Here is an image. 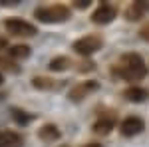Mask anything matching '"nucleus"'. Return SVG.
I'll list each match as a JSON object with an SVG mask.
<instances>
[{"instance_id":"obj_1","label":"nucleus","mask_w":149,"mask_h":147,"mask_svg":"<svg viewBox=\"0 0 149 147\" xmlns=\"http://www.w3.org/2000/svg\"><path fill=\"white\" fill-rule=\"evenodd\" d=\"M117 76H121L127 82H139L147 76V66L139 54H125L119 60Z\"/></svg>"},{"instance_id":"obj_2","label":"nucleus","mask_w":149,"mask_h":147,"mask_svg":"<svg viewBox=\"0 0 149 147\" xmlns=\"http://www.w3.org/2000/svg\"><path fill=\"white\" fill-rule=\"evenodd\" d=\"M34 16L40 22L46 24H56V22H64L70 18V8L64 4H52V6H42V8H36Z\"/></svg>"},{"instance_id":"obj_3","label":"nucleus","mask_w":149,"mask_h":147,"mask_svg":"<svg viewBox=\"0 0 149 147\" xmlns=\"http://www.w3.org/2000/svg\"><path fill=\"white\" fill-rule=\"evenodd\" d=\"M102 46H103L102 36L88 34V36H84V38H80V40H76L74 46H72V50H74V52H78L80 56H92L93 52H97Z\"/></svg>"},{"instance_id":"obj_4","label":"nucleus","mask_w":149,"mask_h":147,"mask_svg":"<svg viewBox=\"0 0 149 147\" xmlns=\"http://www.w3.org/2000/svg\"><path fill=\"white\" fill-rule=\"evenodd\" d=\"M4 28L12 36H34L36 34V26L22 20V18H8L4 22Z\"/></svg>"},{"instance_id":"obj_5","label":"nucleus","mask_w":149,"mask_h":147,"mask_svg":"<svg viewBox=\"0 0 149 147\" xmlns=\"http://www.w3.org/2000/svg\"><path fill=\"white\" fill-rule=\"evenodd\" d=\"M100 90V84L95 82V79H88V82H81L78 86H74L72 90H70L68 98L72 102H81L84 98H88V95H92L93 91Z\"/></svg>"},{"instance_id":"obj_6","label":"nucleus","mask_w":149,"mask_h":147,"mask_svg":"<svg viewBox=\"0 0 149 147\" xmlns=\"http://www.w3.org/2000/svg\"><path fill=\"white\" fill-rule=\"evenodd\" d=\"M143 129H145L143 119H141V117H135V115H129V117H125V119L119 123V131H121V135H125V137L139 135Z\"/></svg>"},{"instance_id":"obj_7","label":"nucleus","mask_w":149,"mask_h":147,"mask_svg":"<svg viewBox=\"0 0 149 147\" xmlns=\"http://www.w3.org/2000/svg\"><path fill=\"white\" fill-rule=\"evenodd\" d=\"M115 16H117V10H115L111 4H102L92 14V22L93 24H109Z\"/></svg>"},{"instance_id":"obj_8","label":"nucleus","mask_w":149,"mask_h":147,"mask_svg":"<svg viewBox=\"0 0 149 147\" xmlns=\"http://www.w3.org/2000/svg\"><path fill=\"white\" fill-rule=\"evenodd\" d=\"M145 12H149V4L147 2H143V0H137V2H133V4H129L125 10V18L127 20H139V18H143L145 16Z\"/></svg>"},{"instance_id":"obj_9","label":"nucleus","mask_w":149,"mask_h":147,"mask_svg":"<svg viewBox=\"0 0 149 147\" xmlns=\"http://www.w3.org/2000/svg\"><path fill=\"white\" fill-rule=\"evenodd\" d=\"M123 98L127 102H133V103H139L143 100L149 98V91L145 88H139V86H129L127 90H123Z\"/></svg>"},{"instance_id":"obj_10","label":"nucleus","mask_w":149,"mask_h":147,"mask_svg":"<svg viewBox=\"0 0 149 147\" xmlns=\"http://www.w3.org/2000/svg\"><path fill=\"white\" fill-rule=\"evenodd\" d=\"M22 137L14 131H0V147H20Z\"/></svg>"},{"instance_id":"obj_11","label":"nucleus","mask_w":149,"mask_h":147,"mask_svg":"<svg viewBox=\"0 0 149 147\" xmlns=\"http://www.w3.org/2000/svg\"><path fill=\"white\" fill-rule=\"evenodd\" d=\"M115 121L111 117H102V119H97L95 123H93V131L97 133V135H107L111 129H113Z\"/></svg>"},{"instance_id":"obj_12","label":"nucleus","mask_w":149,"mask_h":147,"mask_svg":"<svg viewBox=\"0 0 149 147\" xmlns=\"http://www.w3.org/2000/svg\"><path fill=\"white\" fill-rule=\"evenodd\" d=\"M40 137L44 139V141H56V139H60V131H58L56 125H44L42 129H40Z\"/></svg>"},{"instance_id":"obj_13","label":"nucleus","mask_w":149,"mask_h":147,"mask_svg":"<svg viewBox=\"0 0 149 147\" xmlns=\"http://www.w3.org/2000/svg\"><path fill=\"white\" fill-rule=\"evenodd\" d=\"M70 66H72L70 58H66V56H58V58H54V60L50 62V66H48V68L52 70V72H64V70H68Z\"/></svg>"},{"instance_id":"obj_14","label":"nucleus","mask_w":149,"mask_h":147,"mask_svg":"<svg viewBox=\"0 0 149 147\" xmlns=\"http://www.w3.org/2000/svg\"><path fill=\"white\" fill-rule=\"evenodd\" d=\"M8 54H10L12 58H16V60L28 58V56H30V46H26V44H16V46H12L10 50H8Z\"/></svg>"},{"instance_id":"obj_15","label":"nucleus","mask_w":149,"mask_h":147,"mask_svg":"<svg viewBox=\"0 0 149 147\" xmlns=\"http://www.w3.org/2000/svg\"><path fill=\"white\" fill-rule=\"evenodd\" d=\"M32 86L36 90H54L58 84L56 79H50V78H32Z\"/></svg>"},{"instance_id":"obj_16","label":"nucleus","mask_w":149,"mask_h":147,"mask_svg":"<svg viewBox=\"0 0 149 147\" xmlns=\"http://www.w3.org/2000/svg\"><path fill=\"white\" fill-rule=\"evenodd\" d=\"M139 38L145 40V42H149V22L141 26V30H139Z\"/></svg>"},{"instance_id":"obj_17","label":"nucleus","mask_w":149,"mask_h":147,"mask_svg":"<svg viewBox=\"0 0 149 147\" xmlns=\"http://www.w3.org/2000/svg\"><path fill=\"white\" fill-rule=\"evenodd\" d=\"M76 6L78 8H88L90 6V0H76Z\"/></svg>"},{"instance_id":"obj_18","label":"nucleus","mask_w":149,"mask_h":147,"mask_svg":"<svg viewBox=\"0 0 149 147\" xmlns=\"http://www.w3.org/2000/svg\"><path fill=\"white\" fill-rule=\"evenodd\" d=\"M6 46H8V40L4 36H0V50H6Z\"/></svg>"},{"instance_id":"obj_19","label":"nucleus","mask_w":149,"mask_h":147,"mask_svg":"<svg viewBox=\"0 0 149 147\" xmlns=\"http://www.w3.org/2000/svg\"><path fill=\"white\" fill-rule=\"evenodd\" d=\"M81 147H102L100 143H88V145H81Z\"/></svg>"},{"instance_id":"obj_20","label":"nucleus","mask_w":149,"mask_h":147,"mask_svg":"<svg viewBox=\"0 0 149 147\" xmlns=\"http://www.w3.org/2000/svg\"><path fill=\"white\" fill-rule=\"evenodd\" d=\"M2 82H4V78H2V74H0V84H2Z\"/></svg>"},{"instance_id":"obj_21","label":"nucleus","mask_w":149,"mask_h":147,"mask_svg":"<svg viewBox=\"0 0 149 147\" xmlns=\"http://www.w3.org/2000/svg\"><path fill=\"white\" fill-rule=\"evenodd\" d=\"M60 147H68V145H60Z\"/></svg>"}]
</instances>
